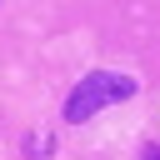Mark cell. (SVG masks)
I'll list each match as a JSON object with an SVG mask.
<instances>
[{"label": "cell", "mask_w": 160, "mask_h": 160, "mask_svg": "<svg viewBox=\"0 0 160 160\" xmlns=\"http://www.w3.org/2000/svg\"><path fill=\"white\" fill-rule=\"evenodd\" d=\"M140 85L130 80V75H120V70H90L75 90H70V100H65V120L70 125H85L90 115H100L105 105H115V100H130Z\"/></svg>", "instance_id": "cell-1"}, {"label": "cell", "mask_w": 160, "mask_h": 160, "mask_svg": "<svg viewBox=\"0 0 160 160\" xmlns=\"http://www.w3.org/2000/svg\"><path fill=\"white\" fill-rule=\"evenodd\" d=\"M140 160H160V150H145V155H140Z\"/></svg>", "instance_id": "cell-2"}]
</instances>
